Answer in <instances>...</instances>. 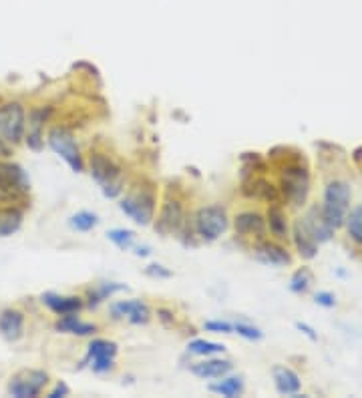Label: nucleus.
Wrapping results in <instances>:
<instances>
[{
    "instance_id": "nucleus-16",
    "label": "nucleus",
    "mask_w": 362,
    "mask_h": 398,
    "mask_svg": "<svg viewBox=\"0 0 362 398\" xmlns=\"http://www.w3.org/2000/svg\"><path fill=\"white\" fill-rule=\"evenodd\" d=\"M0 186L14 187V189H20V191H28L27 175L23 171V167H18V165H14V163L0 161Z\"/></svg>"
},
{
    "instance_id": "nucleus-28",
    "label": "nucleus",
    "mask_w": 362,
    "mask_h": 398,
    "mask_svg": "<svg viewBox=\"0 0 362 398\" xmlns=\"http://www.w3.org/2000/svg\"><path fill=\"white\" fill-rule=\"evenodd\" d=\"M107 238L111 239L119 250H131L135 243V234L131 229H121V227L111 229L107 234Z\"/></svg>"
},
{
    "instance_id": "nucleus-10",
    "label": "nucleus",
    "mask_w": 362,
    "mask_h": 398,
    "mask_svg": "<svg viewBox=\"0 0 362 398\" xmlns=\"http://www.w3.org/2000/svg\"><path fill=\"white\" fill-rule=\"evenodd\" d=\"M183 224V207L177 199H167L163 203L155 229L159 234H174Z\"/></svg>"
},
{
    "instance_id": "nucleus-9",
    "label": "nucleus",
    "mask_w": 362,
    "mask_h": 398,
    "mask_svg": "<svg viewBox=\"0 0 362 398\" xmlns=\"http://www.w3.org/2000/svg\"><path fill=\"white\" fill-rule=\"evenodd\" d=\"M115 356H117V344L109 342V340H93L89 344V360L93 362L95 372H107L113 368L115 364Z\"/></svg>"
},
{
    "instance_id": "nucleus-22",
    "label": "nucleus",
    "mask_w": 362,
    "mask_h": 398,
    "mask_svg": "<svg viewBox=\"0 0 362 398\" xmlns=\"http://www.w3.org/2000/svg\"><path fill=\"white\" fill-rule=\"evenodd\" d=\"M23 226V213L14 207H4L0 210V238L13 236Z\"/></svg>"
},
{
    "instance_id": "nucleus-23",
    "label": "nucleus",
    "mask_w": 362,
    "mask_h": 398,
    "mask_svg": "<svg viewBox=\"0 0 362 398\" xmlns=\"http://www.w3.org/2000/svg\"><path fill=\"white\" fill-rule=\"evenodd\" d=\"M210 390L226 398H236L243 392V380L240 376H229V378H224L215 385H210Z\"/></svg>"
},
{
    "instance_id": "nucleus-26",
    "label": "nucleus",
    "mask_w": 362,
    "mask_h": 398,
    "mask_svg": "<svg viewBox=\"0 0 362 398\" xmlns=\"http://www.w3.org/2000/svg\"><path fill=\"white\" fill-rule=\"evenodd\" d=\"M188 350L191 354H198V356H212V354L224 352L226 346L217 344V342H210V340H193V342H189Z\"/></svg>"
},
{
    "instance_id": "nucleus-1",
    "label": "nucleus",
    "mask_w": 362,
    "mask_h": 398,
    "mask_svg": "<svg viewBox=\"0 0 362 398\" xmlns=\"http://www.w3.org/2000/svg\"><path fill=\"white\" fill-rule=\"evenodd\" d=\"M350 205V187L346 181H330L324 191V205L322 215L330 227H340L346 219V212Z\"/></svg>"
},
{
    "instance_id": "nucleus-21",
    "label": "nucleus",
    "mask_w": 362,
    "mask_h": 398,
    "mask_svg": "<svg viewBox=\"0 0 362 398\" xmlns=\"http://www.w3.org/2000/svg\"><path fill=\"white\" fill-rule=\"evenodd\" d=\"M294 241L296 246H298L300 255H304V258H314L316 252H318V243L312 239V236L308 234V229L304 227L302 222H298L294 227Z\"/></svg>"
},
{
    "instance_id": "nucleus-15",
    "label": "nucleus",
    "mask_w": 362,
    "mask_h": 398,
    "mask_svg": "<svg viewBox=\"0 0 362 398\" xmlns=\"http://www.w3.org/2000/svg\"><path fill=\"white\" fill-rule=\"evenodd\" d=\"M42 304H47L54 314L59 316H67V314H77L80 310V298H75V296H59V294H42Z\"/></svg>"
},
{
    "instance_id": "nucleus-25",
    "label": "nucleus",
    "mask_w": 362,
    "mask_h": 398,
    "mask_svg": "<svg viewBox=\"0 0 362 398\" xmlns=\"http://www.w3.org/2000/svg\"><path fill=\"white\" fill-rule=\"evenodd\" d=\"M268 224L270 231L276 236V238H286L288 236V224H286V215L282 212L278 205H272L268 212Z\"/></svg>"
},
{
    "instance_id": "nucleus-12",
    "label": "nucleus",
    "mask_w": 362,
    "mask_h": 398,
    "mask_svg": "<svg viewBox=\"0 0 362 398\" xmlns=\"http://www.w3.org/2000/svg\"><path fill=\"white\" fill-rule=\"evenodd\" d=\"M0 334L8 342L23 338V334H25V314L18 312V310H4L0 314Z\"/></svg>"
},
{
    "instance_id": "nucleus-31",
    "label": "nucleus",
    "mask_w": 362,
    "mask_h": 398,
    "mask_svg": "<svg viewBox=\"0 0 362 398\" xmlns=\"http://www.w3.org/2000/svg\"><path fill=\"white\" fill-rule=\"evenodd\" d=\"M234 330L238 332L240 336H243V338H248V340H262V336H264V332L260 328H255L252 324H246V322L234 324Z\"/></svg>"
},
{
    "instance_id": "nucleus-37",
    "label": "nucleus",
    "mask_w": 362,
    "mask_h": 398,
    "mask_svg": "<svg viewBox=\"0 0 362 398\" xmlns=\"http://www.w3.org/2000/svg\"><path fill=\"white\" fill-rule=\"evenodd\" d=\"M296 328H298V330L304 332V334L308 336L310 340H318V336H316V334H314V330H312L310 326H306V324H302V322H298V324H296Z\"/></svg>"
},
{
    "instance_id": "nucleus-27",
    "label": "nucleus",
    "mask_w": 362,
    "mask_h": 398,
    "mask_svg": "<svg viewBox=\"0 0 362 398\" xmlns=\"http://www.w3.org/2000/svg\"><path fill=\"white\" fill-rule=\"evenodd\" d=\"M97 215L91 212H79L75 213V215H71V219H68V226L73 227V229H77V231H91L95 226H97Z\"/></svg>"
},
{
    "instance_id": "nucleus-20",
    "label": "nucleus",
    "mask_w": 362,
    "mask_h": 398,
    "mask_svg": "<svg viewBox=\"0 0 362 398\" xmlns=\"http://www.w3.org/2000/svg\"><path fill=\"white\" fill-rule=\"evenodd\" d=\"M54 328L59 332H67V334H77V336H89L97 332V326L95 324H89V322H83L79 320L75 314H67L63 318L59 320L54 324Z\"/></svg>"
},
{
    "instance_id": "nucleus-7",
    "label": "nucleus",
    "mask_w": 362,
    "mask_h": 398,
    "mask_svg": "<svg viewBox=\"0 0 362 398\" xmlns=\"http://www.w3.org/2000/svg\"><path fill=\"white\" fill-rule=\"evenodd\" d=\"M49 382V374L42 370H20L8 382V394L14 398H35Z\"/></svg>"
},
{
    "instance_id": "nucleus-19",
    "label": "nucleus",
    "mask_w": 362,
    "mask_h": 398,
    "mask_svg": "<svg viewBox=\"0 0 362 398\" xmlns=\"http://www.w3.org/2000/svg\"><path fill=\"white\" fill-rule=\"evenodd\" d=\"M255 258H258L262 264L268 265L290 264V255H288V252L282 250L280 246H276V243H270V241H262V243L255 248Z\"/></svg>"
},
{
    "instance_id": "nucleus-13",
    "label": "nucleus",
    "mask_w": 362,
    "mask_h": 398,
    "mask_svg": "<svg viewBox=\"0 0 362 398\" xmlns=\"http://www.w3.org/2000/svg\"><path fill=\"white\" fill-rule=\"evenodd\" d=\"M302 224L308 229V234L312 236V239H314L316 243L328 241V239L332 238V234H334V227H330L326 224V219H324V215H322V210H318V207H312Z\"/></svg>"
},
{
    "instance_id": "nucleus-11",
    "label": "nucleus",
    "mask_w": 362,
    "mask_h": 398,
    "mask_svg": "<svg viewBox=\"0 0 362 398\" xmlns=\"http://www.w3.org/2000/svg\"><path fill=\"white\" fill-rule=\"evenodd\" d=\"M111 312L115 318H127L131 324H145L149 322V308L141 300H123L117 304L111 306Z\"/></svg>"
},
{
    "instance_id": "nucleus-5",
    "label": "nucleus",
    "mask_w": 362,
    "mask_h": 398,
    "mask_svg": "<svg viewBox=\"0 0 362 398\" xmlns=\"http://www.w3.org/2000/svg\"><path fill=\"white\" fill-rule=\"evenodd\" d=\"M49 145L53 149L59 157L67 161L71 165L73 171H83V157H80V151L77 143H75V137L73 133L65 129V127H54L49 133Z\"/></svg>"
},
{
    "instance_id": "nucleus-33",
    "label": "nucleus",
    "mask_w": 362,
    "mask_h": 398,
    "mask_svg": "<svg viewBox=\"0 0 362 398\" xmlns=\"http://www.w3.org/2000/svg\"><path fill=\"white\" fill-rule=\"evenodd\" d=\"M205 330L217 332V334H231L234 332V324L229 322H205Z\"/></svg>"
},
{
    "instance_id": "nucleus-36",
    "label": "nucleus",
    "mask_w": 362,
    "mask_h": 398,
    "mask_svg": "<svg viewBox=\"0 0 362 398\" xmlns=\"http://www.w3.org/2000/svg\"><path fill=\"white\" fill-rule=\"evenodd\" d=\"M68 392H71V390H68V386L65 385V382H59V385L54 386V390H53V392H51V394H49V398H61V397H67Z\"/></svg>"
},
{
    "instance_id": "nucleus-6",
    "label": "nucleus",
    "mask_w": 362,
    "mask_h": 398,
    "mask_svg": "<svg viewBox=\"0 0 362 398\" xmlns=\"http://www.w3.org/2000/svg\"><path fill=\"white\" fill-rule=\"evenodd\" d=\"M195 229L201 238L207 241H214L219 236L226 234L228 229V215L219 205H207L201 207L195 215Z\"/></svg>"
},
{
    "instance_id": "nucleus-34",
    "label": "nucleus",
    "mask_w": 362,
    "mask_h": 398,
    "mask_svg": "<svg viewBox=\"0 0 362 398\" xmlns=\"http://www.w3.org/2000/svg\"><path fill=\"white\" fill-rule=\"evenodd\" d=\"M316 304L324 306V308H334L336 306V296L332 292H318L314 296Z\"/></svg>"
},
{
    "instance_id": "nucleus-8",
    "label": "nucleus",
    "mask_w": 362,
    "mask_h": 398,
    "mask_svg": "<svg viewBox=\"0 0 362 398\" xmlns=\"http://www.w3.org/2000/svg\"><path fill=\"white\" fill-rule=\"evenodd\" d=\"M282 186L286 198L294 201V205H300L308 193V173L298 165H290L282 177Z\"/></svg>"
},
{
    "instance_id": "nucleus-32",
    "label": "nucleus",
    "mask_w": 362,
    "mask_h": 398,
    "mask_svg": "<svg viewBox=\"0 0 362 398\" xmlns=\"http://www.w3.org/2000/svg\"><path fill=\"white\" fill-rule=\"evenodd\" d=\"M27 191H20V189H14V187H2L0 186V205L2 203H13L16 199H20Z\"/></svg>"
},
{
    "instance_id": "nucleus-18",
    "label": "nucleus",
    "mask_w": 362,
    "mask_h": 398,
    "mask_svg": "<svg viewBox=\"0 0 362 398\" xmlns=\"http://www.w3.org/2000/svg\"><path fill=\"white\" fill-rule=\"evenodd\" d=\"M231 366L234 364L229 360H205L200 364H193L191 372L203 380H210V378H224L231 370Z\"/></svg>"
},
{
    "instance_id": "nucleus-38",
    "label": "nucleus",
    "mask_w": 362,
    "mask_h": 398,
    "mask_svg": "<svg viewBox=\"0 0 362 398\" xmlns=\"http://www.w3.org/2000/svg\"><path fill=\"white\" fill-rule=\"evenodd\" d=\"M11 155V143H6L2 137H0V157H8Z\"/></svg>"
},
{
    "instance_id": "nucleus-30",
    "label": "nucleus",
    "mask_w": 362,
    "mask_h": 398,
    "mask_svg": "<svg viewBox=\"0 0 362 398\" xmlns=\"http://www.w3.org/2000/svg\"><path fill=\"white\" fill-rule=\"evenodd\" d=\"M346 227H349V234L352 236V239L362 243V205H358L354 212L350 213Z\"/></svg>"
},
{
    "instance_id": "nucleus-17",
    "label": "nucleus",
    "mask_w": 362,
    "mask_h": 398,
    "mask_svg": "<svg viewBox=\"0 0 362 398\" xmlns=\"http://www.w3.org/2000/svg\"><path fill=\"white\" fill-rule=\"evenodd\" d=\"M234 227L240 236H260L264 234V217L255 212H243L240 215H236L234 219Z\"/></svg>"
},
{
    "instance_id": "nucleus-4",
    "label": "nucleus",
    "mask_w": 362,
    "mask_h": 398,
    "mask_svg": "<svg viewBox=\"0 0 362 398\" xmlns=\"http://www.w3.org/2000/svg\"><path fill=\"white\" fill-rule=\"evenodd\" d=\"M25 127H27V113L25 107L20 103H4L0 105V137L16 145L23 135H25Z\"/></svg>"
},
{
    "instance_id": "nucleus-35",
    "label": "nucleus",
    "mask_w": 362,
    "mask_h": 398,
    "mask_svg": "<svg viewBox=\"0 0 362 398\" xmlns=\"http://www.w3.org/2000/svg\"><path fill=\"white\" fill-rule=\"evenodd\" d=\"M147 274L149 276H153V278H169V276H171V272H169V270H163V265L159 264L149 265Z\"/></svg>"
},
{
    "instance_id": "nucleus-24",
    "label": "nucleus",
    "mask_w": 362,
    "mask_h": 398,
    "mask_svg": "<svg viewBox=\"0 0 362 398\" xmlns=\"http://www.w3.org/2000/svg\"><path fill=\"white\" fill-rule=\"evenodd\" d=\"M42 121H44V111H35L32 117H30V123H28L27 143L35 151H39L40 147H42V133H40Z\"/></svg>"
},
{
    "instance_id": "nucleus-14",
    "label": "nucleus",
    "mask_w": 362,
    "mask_h": 398,
    "mask_svg": "<svg viewBox=\"0 0 362 398\" xmlns=\"http://www.w3.org/2000/svg\"><path fill=\"white\" fill-rule=\"evenodd\" d=\"M272 376H274L276 390L280 394H284V397H296L300 392V378H298V374L292 368H288V366H274Z\"/></svg>"
},
{
    "instance_id": "nucleus-3",
    "label": "nucleus",
    "mask_w": 362,
    "mask_h": 398,
    "mask_svg": "<svg viewBox=\"0 0 362 398\" xmlns=\"http://www.w3.org/2000/svg\"><path fill=\"white\" fill-rule=\"evenodd\" d=\"M121 212L125 215H129L135 224L139 226H149L151 219H153V213H155V195L151 189H137L133 193H129L127 198L121 199L119 203Z\"/></svg>"
},
{
    "instance_id": "nucleus-29",
    "label": "nucleus",
    "mask_w": 362,
    "mask_h": 398,
    "mask_svg": "<svg viewBox=\"0 0 362 398\" xmlns=\"http://www.w3.org/2000/svg\"><path fill=\"white\" fill-rule=\"evenodd\" d=\"M310 284H312V272L308 267H302L290 279V290L294 294H304L310 288Z\"/></svg>"
},
{
    "instance_id": "nucleus-2",
    "label": "nucleus",
    "mask_w": 362,
    "mask_h": 398,
    "mask_svg": "<svg viewBox=\"0 0 362 398\" xmlns=\"http://www.w3.org/2000/svg\"><path fill=\"white\" fill-rule=\"evenodd\" d=\"M91 175L101 186L105 198H119V193L123 191V175H121L119 165L115 161H111L103 153H93L91 155Z\"/></svg>"
}]
</instances>
